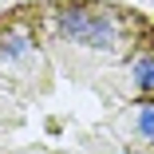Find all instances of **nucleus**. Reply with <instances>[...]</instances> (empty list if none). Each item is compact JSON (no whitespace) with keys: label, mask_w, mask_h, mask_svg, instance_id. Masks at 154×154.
Wrapping results in <instances>:
<instances>
[{"label":"nucleus","mask_w":154,"mask_h":154,"mask_svg":"<svg viewBox=\"0 0 154 154\" xmlns=\"http://www.w3.org/2000/svg\"><path fill=\"white\" fill-rule=\"evenodd\" d=\"M0 154H154V16L122 0L0 12Z\"/></svg>","instance_id":"f257e3e1"}]
</instances>
